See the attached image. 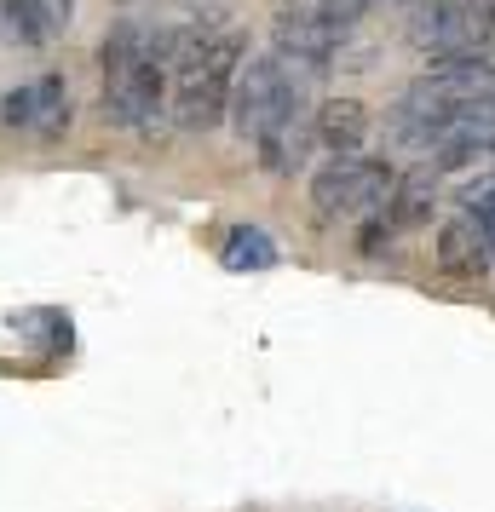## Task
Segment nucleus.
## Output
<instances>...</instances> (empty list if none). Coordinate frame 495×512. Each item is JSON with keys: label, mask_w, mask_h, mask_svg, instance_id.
<instances>
[{"label": "nucleus", "mask_w": 495, "mask_h": 512, "mask_svg": "<svg viewBox=\"0 0 495 512\" xmlns=\"http://www.w3.org/2000/svg\"><path fill=\"white\" fill-rule=\"evenodd\" d=\"M242 70V35L231 29H167V75H173V121L185 133H208L231 116V87Z\"/></svg>", "instance_id": "f257e3e1"}, {"label": "nucleus", "mask_w": 495, "mask_h": 512, "mask_svg": "<svg viewBox=\"0 0 495 512\" xmlns=\"http://www.w3.org/2000/svg\"><path fill=\"white\" fill-rule=\"evenodd\" d=\"M104 121L156 133L167 110V29L116 24L104 35Z\"/></svg>", "instance_id": "f03ea898"}, {"label": "nucleus", "mask_w": 495, "mask_h": 512, "mask_svg": "<svg viewBox=\"0 0 495 512\" xmlns=\"http://www.w3.org/2000/svg\"><path fill=\"white\" fill-rule=\"evenodd\" d=\"M311 64H294L283 52H265L254 64L236 70V87H231V127L242 144H260L277 121H288L294 110H306L311 98Z\"/></svg>", "instance_id": "7ed1b4c3"}, {"label": "nucleus", "mask_w": 495, "mask_h": 512, "mask_svg": "<svg viewBox=\"0 0 495 512\" xmlns=\"http://www.w3.org/2000/svg\"><path fill=\"white\" fill-rule=\"evenodd\" d=\"M392 167L375 156H334L317 179H311V208L323 219H357V213H380L392 196Z\"/></svg>", "instance_id": "20e7f679"}, {"label": "nucleus", "mask_w": 495, "mask_h": 512, "mask_svg": "<svg viewBox=\"0 0 495 512\" xmlns=\"http://www.w3.org/2000/svg\"><path fill=\"white\" fill-rule=\"evenodd\" d=\"M409 41L426 58H472L478 52V18L472 0H409Z\"/></svg>", "instance_id": "39448f33"}, {"label": "nucleus", "mask_w": 495, "mask_h": 512, "mask_svg": "<svg viewBox=\"0 0 495 512\" xmlns=\"http://www.w3.org/2000/svg\"><path fill=\"white\" fill-rule=\"evenodd\" d=\"M340 35L346 29L334 24V18H323L317 6H288L283 18H277V29H271L277 52L294 58V64H311V70H323L334 52H340Z\"/></svg>", "instance_id": "423d86ee"}, {"label": "nucleus", "mask_w": 495, "mask_h": 512, "mask_svg": "<svg viewBox=\"0 0 495 512\" xmlns=\"http://www.w3.org/2000/svg\"><path fill=\"white\" fill-rule=\"evenodd\" d=\"M490 265H495V248H490L484 219L472 208H461L444 231H438V271H444V277H461V282H478Z\"/></svg>", "instance_id": "0eeeda50"}, {"label": "nucleus", "mask_w": 495, "mask_h": 512, "mask_svg": "<svg viewBox=\"0 0 495 512\" xmlns=\"http://www.w3.org/2000/svg\"><path fill=\"white\" fill-rule=\"evenodd\" d=\"M432 208H438V167H415V173L392 179V196L380 213L392 219V231H421V225H432Z\"/></svg>", "instance_id": "6e6552de"}, {"label": "nucleus", "mask_w": 495, "mask_h": 512, "mask_svg": "<svg viewBox=\"0 0 495 512\" xmlns=\"http://www.w3.org/2000/svg\"><path fill=\"white\" fill-rule=\"evenodd\" d=\"M311 127H317V144H323V150L352 156V150H363V139H369V110H363L357 98H329V104L311 110Z\"/></svg>", "instance_id": "1a4fd4ad"}, {"label": "nucleus", "mask_w": 495, "mask_h": 512, "mask_svg": "<svg viewBox=\"0 0 495 512\" xmlns=\"http://www.w3.org/2000/svg\"><path fill=\"white\" fill-rule=\"evenodd\" d=\"M311 144H317V127H311V110H294L288 121H277L271 133L260 139V162L271 173H300L311 156Z\"/></svg>", "instance_id": "9d476101"}, {"label": "nucleus", "mask_w": 495, "mask_h": 512, "mask_svg": "<svg viewBox=\"0 0 495 512\" xmlns=\"http://www.w3.org/2000/svg\"><path fill=\"white\" fill-rule=\"evenodd\" d=\"M64 127H70V87H64V75L29 81V133L35 139H64Z\"/></svg>", "instance_id": "9b49d317"}, {"label": "nucleus", "mask_w": 495, "mask_h": 512, "mask_svg": "<svg viewBox=\"0 0 495 512\" xmlns=\"http://www.w3.org/2000/svg\"><path fill=\"white\" fill-rule=\"evenodd\" d=\"M219 259H225V271H271V265H277V242H271L260 225H236V231L225 236Z\"/></svg>", "instance_id": "f8f14e48"}, {"label": "nucleus", "mask_w": 495, "mask_h": 512, "mask_svg": "<svg viewBox=\"0 0 495 512\" xmlns=\"http://www.w3.org/2000/svg\"><path fill=\"white\" fill-rule=\"evenodd\" d=\"M0 121H6V127H24V133H29V87H18V93L0 98Z\"/></svg>", "instance_id": "ddd939ff"}]
</instances>
